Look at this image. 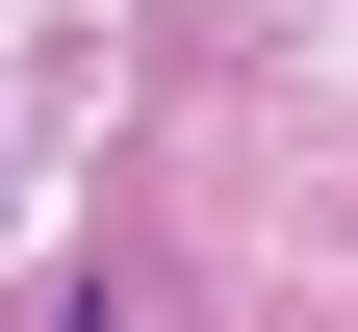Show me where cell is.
Instances as JSON below:
<instances>
[{"label":"cell","instance_id":"cell-1","mask_svg":"<svg viewBox=\"0 0 358 332\" xmlns=\"http://www.w3.org/2000/svg\"><path fill=\"white\" fill-rule=\"evenodd\" d=\"M0 230H26V103H0Z\"/></svg>","mask_w":358,"mask_h":332}]
</instances>
